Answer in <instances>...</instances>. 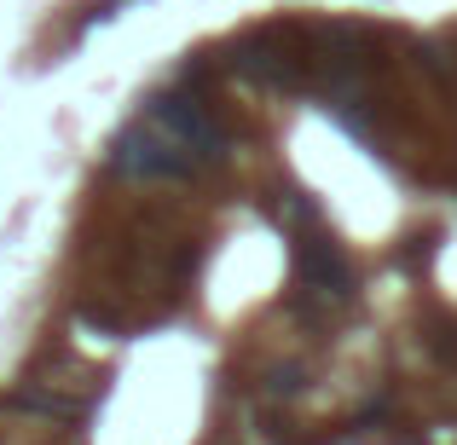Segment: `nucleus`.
<instances>
[{
    "label": "nucleus",
    "mask_w": 457,
    "mask_h": 445,
    "mask_svg": "<svg viewBox=\"0 0 457 445\" xmlns=\"http://www.w3.org/2000/svg\"><path fill=\"white\" fill-rule=\"evenodd\" d=\"M302 284H307L312 295L347 301V290H353V272H347V260L336 255L324 237H312V243H302Z\"/></svg>",
    "instance_id": "f257e3e1"
}]
</instances>
